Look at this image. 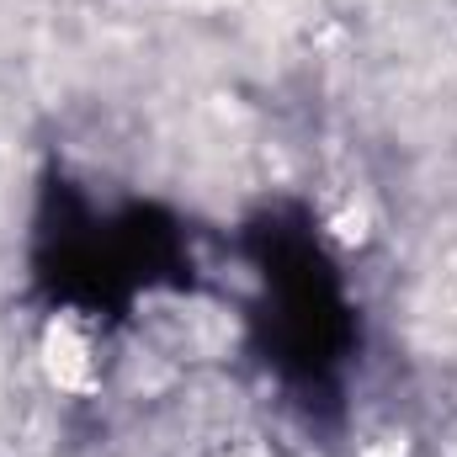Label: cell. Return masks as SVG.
Listing matches in <instances>:
<instances>
[{
	"instance_id": "1",
	"label": "cell",
	"mask_w": 457,
	"mask_h": 457,
	"mask_svg": "<svg viewBox=\"0 0 457 457\" xmlns=\"http://www.w3.org/2000/svg\"><path fill=\"white\" fill-rule=\"evenodd\" d=\"M43 367L59 388H86L91 383V341L75 320H59L48 325V341H43Z\"/></svg>"
}]
</instances>
